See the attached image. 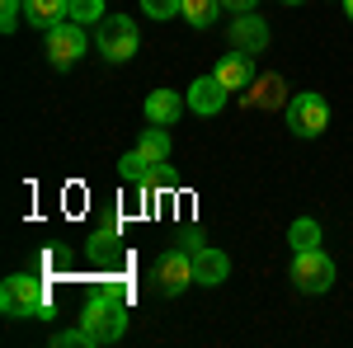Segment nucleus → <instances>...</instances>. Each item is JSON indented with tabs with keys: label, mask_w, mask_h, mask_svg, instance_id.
I'll return each instance as SVG.
<instances>
[{
	"label": "nucleus",
	"mask_w": 353,
	"mask_h": 348,
	"mask_svg": "<svg viewBox=\"0 0 353 348\" xmlns=\"http://www.w3.org/2000/svg\"><path fill=\"white\" fill-rule=\"evenodd\" d=\"M259 0H221V10H231V14H250Z\"/></svg>",
	"instance_id": "393cba45"
},
{
	"label": "nucleus",
	"mask_w": 353,
	"mask_h": 348,
	"mask_svg": "<svg viewBox=\"0 0 353 348\" xmlns=\"http://www.w3.org/2000/svg\"><path fill=\"white\" fill-rule=\"evenodd\" d=\"M217 10H221V0H184V19H189L193 28H208L212 19H217Z\"/></svg>",
	"instance_id": "a211bd4d"
},
{
	"label": "nucleus",
	"mask_w": 353,
	"mask_h": 348,
	"mask_svg": "<svg viewBox=\"0 0 353 348\" xmlns=\"http://www.w3.org/2000/svg\"><path fill=\"white\" fill-rule=\"evenodd\" d=\"M245 104H250V108H278V104H288V85H283V76H278V71H269V76L250 81Z\"/></svg>",
	"instance_id": "f8f14e48"
},
{
	"label": "nucleus",
	"mask_w": 353,
	"mask_h": 348,
	"mask_svg": "<svg viewBox=\"0 0 353 348\" xmlns=\"http://www.w3.org/2000/svg\"><path fill=\"white\" fill-rule=\"evenodd\" d=\"M151 273H156V287H161L165 296H179L189 283H198V278H193V254L184 245H179V249H165Z\"/></svg>",
	"instance_id": "0eeeda50"
},
{
	"label": "nucleus",
	"mask_w": 353,
	"mask_h": 348,
	"mask_svg": "<svg viewBox=\"0 0 353 348\" xmlns=\"http://www.w3.org/2000/svg\"><path fill=\"white\" fill-rule=\"evenodd\" d=\"M141 10H146L151 19H174V14L184 10V0H141Z\"/></svg>",
	"instance_id": "5701e85b"
},
{
	"label": "nucleus",
	"mask_w": 353,
	"mask_h": 348,
	"mask_svg": "<svg viewBox=\"0 0 353 348\" xmlns=\"http://www.w3.org/2000/svg\"><path fill=\"white\" fill-rule=\"evenodd\" d=\"M283 5H301V0H283Z\"/></svg>",
	"instance_id": "cd10ccee"
},
{
	"label": "nucleus",
	"mask_w": 353,
	"mask_h": 348,
	"mask_svg": "<svg viewBox=\"0 0 353 348\" xmlns=\"http://www.w3.org/2000/svg\"><path fill=\"white\" fill-rule=\"evenodd\" d=\"M90 48V38H85V24L76 19H61V24L48 28V61H52L57 71H66V66H76Z\"/></svg>",
	"instance_id": "20e7f679"
},
{
	"label": "nucleus",
	"mask_w": 353,
	"mask_h": 348,
	"mask_svg": "<svg viewBox=\"0 0 353 348\" xmlns=\"http://www.w3.org/2000/svg\"><path fill=\"white\" fill-rule=\"evenodd\" d=\"M94 48L104 52V61H128L137 52V24L128 14H104L99 33H94Z\"/></svg>",
	"instance_id": "7ed1b4c3"
},
{
	"label": "nucleus",
	"mask_w": 353,
	"mask_h": 348,
	"mask_svg": "<svg viewBox=\"0 0 353 348\" xmlns=\"http://www.w3.org/2000/svg\"><path fill=\"white\" fill-rule=\"evenodd\" d=\"M212 76H217V81L226 85V90H250V81H254V57H245V52L221 57Z\"/></svg>",
	"instance_id": "ddd939ff"
},
{
	"label": "nucleus",
	"mask_w": 353,
	"mask_h": 348,
	"mask_svg": "<svg viewBox=\"0 0 353 348\" xmlns=\"http://www.w3.org/2000/svg\"><path fill=\"white\" fill-rule=\"evenodd\" d=\"M151 165L156 161H146L141 151H128V156L118 161V174H123L128 184H146V179H151Z\"/></svg>",
	"instance_id": "f3484780"
},
{
	"label": "nucleus",
	"mask_w": 353,
	"mask_h": 348,
	"mask_svg": "<svg viewBox=\"0 0 353 348\" xmlns=\"http://www.w3.org/2000/svg\"><path fill=\"white\" fill-rule=\"evenodd\" d=\"M231 48L245 57H254V52H264L269 48V24L250 10V14H236V24H231Z\"/></svg>",
	"instance_id": "6e6552de"
},
{
	"label": "nucleus",
	"mask_w": 353,
	"mask_h": 348,
	"mask_svg": "<svg viewBox=\"0 0 353 348\" xmlns=\"http://www.w3.org/2000/svg\"><path fill=\"white\" fill-rule=\"evenodd\" d=\"M113 249H118V221H104V226L90 236V259L99 264V259H109Z\"/></svg>",
	"instance_id": "dca6fc26"
},
{
	"label": "nucleus",
	"mask_w": 353,
	"mask_h": 348,
	"mask_svg": "<svg viewBox=\"0 0 353 348\" xmlns=\"http://www.w3.org/2000/svg\"><path fill=\"white\" fill-rule=\"evenodd\" d=\"M179 184V179H174V170H170V165H151V179H146V188H151V193H170V188Z\"/></svg>",
	"instance_id": "4be33fe9"
},
{
	"label": "nucleus",
	"mask_w": 353,
	"mask_h": 348,
	"mask_svg": "<svg viewBox=\"0 0 353 348\" xmlns=\"http://www.w3.org/2000/svg\"><path fill=\"white\" fill-rule=\"evenodd\" d=\"M288 127L292 136H321L330 127V104L321 94H292V104H288Z\"/></svg>",
	"instance_id": "423d86ee"
},
{
	"label": "nucleus",
	"mask_w": 353,
	"mask_h": 348,
	"mask_svg": "<svg viewBox=\"0 0 353 348\" xmlns=\"http://www.w3.org/2000/svg\"><path fill=\"white\" fill-rule=\"evenodd\" d=\"M137 151H141V156H146V161H170V136H165V127H156V123H151V127H146V132H141V141H137Z\"/></svg>",
	"instance_id": "2eb2a0df"
},
{
	"label": "nucleus",
	"mask_w": 353,
	"mask_h": 348,
	"mask_svg": "<svg viewBox=\"0 0 353 348\" xmlns=\"http://www.w3.org/2000/svg\"><path fill=\"white\" fill-rule=\"evenodd\" d=\"M226 94H231V90H226V85H221L217 76H198V81L189 85V94H184V99H189V108H193V113L212 118V113H221Z\"/></svg>",
	"instance_id": "1a4fd4ad"
},
{
	"label": "nucleus",
	"mask_w": 353,
	"mask_h": 348,
	"mask_svg": "<svg viewBox=\"0 0 353 348\" xmlns=\"http://www.w3.org/2000/svg\"><path fill=\"white\" fill-rule=\"evenodd\" d=\"M184 108H189V99H179V90H151V94H146V123L174 127Z\"/></svg>",
	"instance_id": "9d476101"
},
{
	"label": "nucleus",
	"mask_w": 353,
	"mask_h": 348,
	"mask_svg": "<svg viewBox=\"0 0 353 348\" xmlns=\"http://www.w3.org/2000/svg\"><path fill=\"white\" fill-rule=\"evenodd\" d=\"M330 283H334V264H330V254L316 245V249H297V259H292V287L297 292H330Z\"/></svg>",
	"instance_id": "39448f33"
},
{
	"label": "nucleus",
	"mask_w": 353,
	"mask_h": 348,
	"mask_svg": "<svg viewBox=\"0 0 353 348\" xmlns=\"http://www.w3.org/2000/svg\"><path fill=\"white\" fill-rule=\"evenodd\" d=\"M128 296H132L128 283H99V287L90 292V306H85V316H81V329L90 334L94 348L123 339V329H128Z\"/></svg>",
	"instance_id": "f257e3e1"
},
{
	"label": "nucleus",
	"mask_w": 353,
	"mask_h": 348,
	"mask_svg": "<svg viewBox=\"0 0 353 348\" xmlns=\"http://www.w3.org/2000/svg\"><path fill=\"white\" fill-rule=\"evenodd\" d=\"M71 19L76 24H99L104 19V0H71Z\"/></svg>",
	"instance_id": "aec40b11"
},
{
	"label": "nucleus",
	"mask_w": 353,
	"mask_h": 348,
	"mask_svg": "<svg viewBox=\"0 0 353 348\" xmlns=\"http://www.w3.org/2000/svg\"><path fill=\"white\" fill-rule=\"evenodd\" d=\"M52 344H57V348H94L85 329H66V334H52Z\"/></svg>",
	"instance_id": "b1692460"
},
{
	"label": "nucleus",
	"mask_w": 353,
	"mask_h": 348,
	"mask_svg": "<svg viewBox=\"0 0 353 348\" xmlns=\"http://www.w3.org/2000/svg\"><path fill=\"white\" fill-rule=\"evenodd\" d=\"M48 278H38V273H14V278H5V287H0V311L10 316V320H33V316H43L48 311Z\"/></svg>",
	"instance_id": "f03ea898"
},
{
	"label": "nucleus",
	"mask_w": 353,
	"mask_h": 348,
	"mask_svg": "<svg viewBox=\"0 0 353 348\" xmlns=\"http://www.w3.org/2000/svg\"><path fill=\"white\" fill-rule=\"evenodd\" d=\"M344 14H349V19H353V0H344Z\"/></svg>",
	"instance_id": "bb28decb"
},
{
	"label": "nucleus",
	"mask_w": 353,
	"mask_h": 348,
	"mask_svg": "<svg viewBox=\"0 0 353 348\" xmlns=\"http://www.w3.org/2000/svg\"><path fill=\"white\" fill-rule=\"evenodd\" d=\"M288 240H292V249H316V245H321V226H316L311 216H297L292 231H288Z\"/></svg>",
	"instance_id": "6ab92c4d"
},
{
	"label": "nucleus",
	"mask_w": 353,
	"mask_h": 348,
	"mask_svg": "<svg viewBox=\"0 0 353 348\" xmlns=\"http://www.w3.org/2000/svg\"><path fill=\"white\" fill-rule=\"evenodd\" d=\"M24 14H28V24H33V28H43V33H48L52 24L71 19V0H28Z\"/></svg>",
	"instance_id": "4468645a"
},
{
	"label": "nucleus",
	"mask_w": 353,
	"mask_h": 348,
	"mask_svg": "<svg viewBox=\"0 0 353 348\" xmlns=\"http://www.w3.org/2000/svg\"><path fill=\"white\" fill-rule=\"evenodd\" d=\"M179 245L193 254V249H203V236H198V231H184V236H179Z\"/></svg>",
	"instance_id": "a878e982"
},
{
	"label": "nucleus",
	"mask_w": 353,
	"mask_h": 348,
	"mask_svg": "<svg viewBox=\"0 0 353 348\" xmlns=\"http://www.w3.org/2000/svg\"><path fill=\"white\" fill-rule=\"evenodd\" d=\"M226 273H231V259H226L221 249H212V245L193 249V278H198L203 287H217V283H226Z\"/></svg>",
	"instance_id": "9b49d317"
},
{
	"label": "nucleus",
	"mask_w": 353,
	"mask_h": 348,
	"mask_svg": "<svg viewBox=\"0 0 353 348\" xmlns=\"http://www.w3.org/2000/svg\"><path fill=\"white\" fill-rule=\"evenodd\" d=\"M24 10H28V0H0V33H14Z\"/></svg>",
	"instance_id": "412c9836"
}]
</instances>
